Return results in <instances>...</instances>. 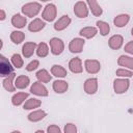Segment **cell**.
<instances>
[{"mask_svg": "<svg viewBox=\"0 0 133 133\" xmlns=\"http://www.w3.org/2000/svg\"><path fill=\"white\" fill-rule=\"evenodd\" d=\"M15 77V74H11L7 79H5L4 80V87L5 88H7L8 90H14V87L11 86V80H12V78Z\"/></svg>", "mask_w": 133, "mask_h": 133, "instance_id": "32", "label": "cell"}, {"mask_svg": "<svg viewBox=\"0 0 133 133\" xmlns=\"http://www.w3.org/2000/svg\"><path fill=\"white\" fill-rule=\"evenodd\" d=\"M84 46V39L75 38L70 44V51L73 53H79L82 51V47Z\"/></svg>", "mask_w": 133, "mask_h": 133, "instance_id": "5", "label": "cell"}, {"mask_svg": "<svg viewBox=\"0 0 133 133\" xmlns=\"http://www.w3.org/2000/svg\"><path fill=\"white\" fill-rule=\"evenodd\" d=\"M48 52H49V50H48V47H47V45H46L45 43H41V44L37 46V51H36V53H37V55H38L39 57H45V56H47Z\"/></svg>", "mask_w": 133, "mask_h": 133, "instance_id": "25", "label": "cell"}, {"mask_svg": "<svg viewBox=\"0 0 133 133\" xmlns=\"http://www.w3.org/2000/svg\"><path fill=\"white\" fill-rule=\"evenodd\" d=\"M41 1H48V0H41Z\"/></svg>", "mask_w": 133, "mask_h": 133, "instance_id": "36", "label": "cell"}, {"mask_svg": "<svg viewBox=\"0 0 133 133\" xmlns=\"http://www.w3.org/2000/svg\"><path fill=\"white\" fill-rule=\"evenodd\" d=\"M36 77L42 81V82H48L51 80V76L49 75V73L46 70H41L37 72Z\"/></svg>", "mask_w": 133, "mask_h": 133, "instance_id": "24", "label": "cell"}, {"mask_svg": "<svg viewBox=\"0 0 133 133\" xmlns=\"http://www.w3.org/2000/svg\"><path fill=\"white\" fill-rule=\"evenodd\" d=\"M27 97V94H17L12 97V103L15 105H19L20 103L23 102V100Z\"/></svg>", "mask_w": 133, "mask_h": 133, "instance_id": "29", "label": "cell"}, {"mask_svg": "<svg viewBox=\"0 0 133 133\" xmlns=\"http://www.w3.org/2000/svg\"><path fill=\"white\" fill-rule=\"evenodd\" d=\"M116 75L121 76V77H131L132 73L129 72V71H126V70H117L116 71Z\"/></svg>", "mask_w": 133, "mask_h": 133, "instance_id": "33", "label": "cell"}, {"mask_svg": "<svg viewBox=\"0 0 133 133\" xmlns=\"http://www.w3.org/2000/svg\"><path fill=\"white\" fill-rule=\"evenodd\" d=\"M31 92H33L35 95H38V96H47V94H48L46 87L39 82L33 83V85L31 87Z\"/></svg>", "mask_w": 133, "mask_h": 133, "instance_id": "10", "label": "cell"}, {"mask_svg": "<svg viewBox=\"0 0 133 133\" xmlns=\"http://www.w3.org/2000/svg\"><path fill=\"white\" fill-rule=\"evenodd\" d=\"M39 9H41V5L37 3H29L23 6V12L29 17L35 16L39 11Z\"/></svg>", "mask_w": 133, "mask_h": 133, "instance_id": "2", "label": "cell"}, {"mask_svg": "<svg viewBox=\"0 0 133 133\" xmlns=\"http://www.w3.org/2000/svg\"><path fill=\"white\" fill-rule=\"evenodd\" d=\"M45 112L44 111H36V112H33L29 115V119H33V121H38L41 118H43L45 116Z\"/></svg>", "mask_w": 133, "mask_h": 133, "instance_id": "30", "label": "cell"}, {"mask_svg": "<svg viewBox=\"0 0 133 133\" xmlns=\"http://www.w3.org/2000/svg\"><path fill=\"white\" fill-rule=\"evenodd\" d=\"M70 23H71L70 17L62 16L60 19H58V21H56V23L54 24V28H55V30H63L64 28H66L69 26Z\"/></svg>", "mask_w": 133, "mask_h": 133, "instance_id": "6", "label": "cell"}, {"mask_svg": "<svg viewBox=\"0 0 133 133\" xmlns=\"http://www.w3.org/2000/svg\"><path fill=\"white\" fill-rule=\"evenodd\" d=\"M0 71H1V76H6L9 73H11V71H12V68H11L10 63L5 59V57L3 55H1V68H0Z\"/></svg>", "mask_w": 133, "mask_h": 133, "instance_id": "7", "label": "cell"}, {"mask_svg": "<svg viewBox=\"0 0 133 133\" xmlns=\"http://www.w3.org/2000/svg\"><path fill=\"white\" fill-rule=\"evenodd\" d=\"M50 45H51V51L54 55H58L63 51V43L60 38L54 37L50 41Z\"/></svg>", "mask_w": 133, "mask_h": 133, "instance_id": "1", "label": "cell"}, {"mask_svg": "<svg viewBox=\"0 0 133 133\" xmlns=\"http://www.w3.org/2000/svg\"><path fill=\"white\" fill-rule=\"evenodd\" d=\"M53 88L56 92H64L68 89V83L64 81H55L53 83Z\"/></svg>", "mask_w": 133, "mask_h": 133, "instance_id": "18", "label": "cell"}, {"mask_svg": "<svg viewBox=\"0 0 133 133\" xmlns=\"http://www.w3.org/2000/svg\"><path fill=\"white\" fill-rule=\"evenodd\" d=\"M24 38V34L22 32H19V31H14L12 34H11V39L14 41L15 44H20Z\"/></svg>", "mask_w": 133, "mask_h": 133, "instance_id": "27", "label": "cell"}, {"mask_svg": "<svg viewBox=\"0 0 133 133\" xmlns=\"http://www.w3.org/2000/svg\"><path fill=\"white\" fill-rule=\"evenodd\" d=\"M29 83V78L26 76H20L16 80V86L18 88H25Z\"/></svg>", "mask_w": 133, "mask_h": 133, "instance_id": "23", "label": "cell"}, {"mask_svg": "<svg viewBox=\"0 0 133 133\" xmlns=\"http://www.w3.org/2000/svg\"><path fill=\"white\" fill-rule=\"evenodd\" d=\"M69 66H70V70H71L73 73H81V72H82L81 60H80L78 57L73 58V59L70 61Z\"/></svg>", "mask_w": 133, "mask_h": 133, "instance_id": "9", "label": "cell"}, {"mask_svg": "<svg viewBox=\"0 0 133 133\" xmlns=\"http://www.w3.org/2000/svg\"><path fill=\"white\" fill-rule=\"evenodd\" d=\"M128 21H129L128 15H119L114 19V24L117 27H123L128 23Z\"/></svg>", "mask_w": 133, "mask_h": 133, "instance_id": "20", "label": "cell"}, {"mask_svg": "<svg viewBox=\"0 0 133 133\" xmlns=\"http://www.w3.org/2000/svg\"><path fill=\"white\" fill-rule=\"evenodd\" d=\"M45 27V23L39 20V19H35L34 21H32L29 25V30L30 31H33V32H36V31H39L42 30L43 28Z\"/></svg>", "mask_w": 133, "mask_h": 133, "instance_id": "13", "label": "cell"}, {"mask_svg": "<svg viewBox=\"0 0 133 133\" xmlns=\"http://www.w3.org/2000/svg\"><path fill=\"white\" fill-rule=\"evenodd\" d=\"M84 89L87 94H95L97 90V79H88L85 81Z\"/></svg>", "mask_w": 133, "mask_h": 133, "instance_id": "11", "label": "cell"}, {"mask_svg": "<svg viewBox=\"0 0 133 133\" xmlns=\"http://www.w3.org/2000/svg\"><path fill=\"white\" fill-rule=\"evenodd\" d=\"M51 71H52V74L56 77H65L66 76V71L61 65H53Z\"/></svg>", "mask_w": 133, "mask_h": 133, "instance_id": "21", "label": "cell"}, {"mask_svg": "<svg viewBox=\"0 0 133 133\" xmlns=\"http://www.w3.org/2000/svg\"><path fill=\"white\" fill-rule=\"evenodd\" d=\"M39 104H41V102L39 101H37L36 99H30L29 100V102L25 105V109H30V108H34V107H37V106H39Z\"/></svg>", "mask_w": 133, "mask_h": 133, "instance_id": "31", "label": "cell"}, {"mask_svg": "<svg viewBox=\"0 0 133 133\" xmlns=\"http://www.w3.org/2000/svg\"><path fill=\"white\" fill-rule=\"evenodd\" d=\"M118 64L133 69V58L128 57V56H121L118 59Z\"/></svg>", "mask_w": 133, "mask_h": 133, "instance_id": "22", "label": "cell"}, {"mask_svg": "<svg viewBox=\"0 0 133 133\" xmlns=\"http://www.w3.org/2000/svg\"><path fill=\"white\" fill-rule=\"evenodd\" d=\"M125 50H126L127 52H129V53H132V54H133V42H130V43L126 46Z\"/></svg>", "mask_w": 133, "mask_h": 133, "instance_id": "35", "label": "cell"}, {"mask_svg": "<svg viewBox=\"0 0 133 133\" xmlns=\"http://www.w3.org/2000/svg\"><path fill=\"white\" fill-rule=\"evenodd\" d=\"M74 11L79 18H85L87 16V8H86V5L83 2H78L75 5Z\"/></svg>", "mask_w": 133, "mask_h": 133, "instance_id": "8", "label": "cell"}, {"mask_svg": "<svg viewBox=\"0 0 133 133\" xmlns=\"http://www.w3.org/2000/svg\"><path fill=\"white\" fill-rule=\"evenodd\" d=\"M132 35H133V29H132Z\"/></svg>", "mask_w": 133, "mask_h": 133, "instance_id": "37", "label": "cell"}, {"mask_svg": "<svg viewBox=\"0 0 133 133\" xmlns=\"http://www.w3.org/2000/svg\"><path fill=\"white\" fill-rule=\"evenodd\" d=\"M89 6H90V9H91V12L95 15V16H100L102 15V8L101 6L98 4V2L96 0H87Z\"/></svg>", "mask_w": 133, "mask_h": 133, "instance_id": "17", "label": "cell"}, {"mask_svg": "<svg viewBox=\"0 0 133 133\" xmlns=\"http://www.w3.org/2000/svg\"><path fill=\"white\" fill-rule=\"evenodd\" d=\"M35 46H36L35 43H26L23 46V54H24V56L30 57L33 54V51H34Z\"/></svg>", "mask_w": 133, "mask_h": 133, "instance_id": "16", "label": "cell"}, {"mask_svg": "<svg viewBox=\"0 0 133 133\" xmlns=\"http://www.w3.org/2000/svg\"><path fill=\"white\" fill-rule=\"evenodd\" d=\"M56 17V8L55 5L53 4H49L46 6L44 12H43V18L47 21H53Z\"/></svg>", "mask_w": 133, "mask_h": 133, "instance_id": "3", "label": "cell"}, {"mask_svg": "<svg viewBox=\"0 0 133 133\" xmlns=\"http://www.w3.org/2000/svg\"><path fill=\"white\" fill-rule=\"evenodd\" d=\"M97 25H98V27L100 28V32H101L102 35H106V34L109 32V30H110L109 25H108L107 23L103 22V21H98V22H97Z\"/></svg>", "mask_w": 133, "mask_h": 133, "instance_id": "26", "label": "cell"}, {"mask_svg": "<svg viewBox=\"0 0 133 133\" xmlns=\"http://www.w3.org/2000/svg\"><path fill=\"white\" fill-rule=\"evenodd\" d=\"M11 59H12V63H14V65L16 68L20 69L23 65V60H22V58H21V56L19 54H14Z\"/></svg>", "mask_w": 133, "mask_h": 133, "instance_id": "28", "label": "cell"}, {"mask_svg": "<svg viewBox=\"0 0 133 133\" xmlns=\"http://www.w3.org/2000/svg\"><path fill=\"white\" fill-rule=\"evenodd\" d=\"M123 45V37L121 35H113L109 39V46L112 49H118Z\"/></svg>", "mask_w": 133, "mask_h": 133, "instance_id": "14", "label": "cell"}, {"mask_svg": "<svg viewBox=\"0 0 133 133\" xmlns=\"http://www.w3.org/2000/svg\"><path fill=\"white\" fill-rule=\"evenodd\" d=\"M12 24H14V26H16L18 28H22L26 24V19L20 15H15L12 18Z\"/></svg>", "mask_w": 133, "mask_h": 133, "instance_id": "19", "label": "cell"}, {"mask_svg": "<svg viewBox=\"0 0 133 133\" xmlns=\"http://www.w3.org/2000/svg\"><path fill=\"white\" fill-rule=\"evenodd\" d=\"M37 66H38V60H33V61H31V62L27 65L26 70H27V71H29V72H31V71L35 70Z\"/></svg>", "mask_w": 133, "mask_h": 133, "instance_id": "34", "label": "cell"}, {"mask_svg": "<svg viewBox=\"0 0 133 133\" xmlns=\"http://www.w3.org/2000/svg\"><path fill=\"white\" fill-rule=\"evenodd\" d=\"M85 68L88 73H97L100 70V63L97 60H86Z\"/></svg>", "mask_w": 133, "mask_h": 133, "instance_id": "12", "label": "cell"}, {"mask_svg": "<svg viewBox=\"0 0 133 133\" xmlns=\"http://www.w3.org/2000/svg\"><path fill=\"white\" fill-rule=\"evenodd\" d=\"M129 87V81L125 79H118L114 81V90L117 94L125 92Z\"/></svg>", "mask_w": 133, "mask_h": 133, "instance_id": "4", "label": "cell"}, {"mask_svg": "<svg viewBox=\"0 0 133 133\" xmlns=\"http://www.w3.org/2000/svg\"><path fill=\"white\" fill-rule=\"evenodd\" d=\"M97 34V29L94 27H85L80 30V35L85 36L87 38H91Z\"/></svg>", "mask_w": 133, "mask_h": 133, "instance_id": "15", "label": "cell"}]
</instances>
